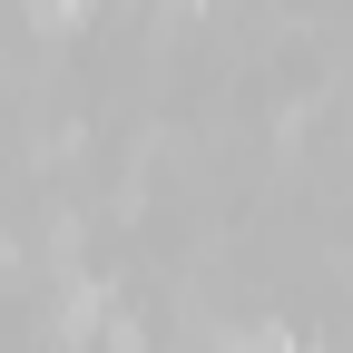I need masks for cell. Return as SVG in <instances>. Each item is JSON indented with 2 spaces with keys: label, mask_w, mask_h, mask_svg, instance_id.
Instances as JSON below:
<instances>
[{
  "label": "cell",
  "mask_w": 353,
  "mask_h": 353,
  "mask_svg": "<svg viewBox=\"0 0 353 353\" xmlns=\"http://www.w3.org/2000/svg\"><path fill=\"white\" fill-rule=\"evenodd\" d=\"M79 10H88V0H30V20H39V30H69Z\"/></svg>",
  "instance_id": "7a4b0ae2"
},
{
  "label": "cell",
  "mask_w": 353,
  "mask_h": 353,
  "mask_svg": "<svg viewBox=\"0 0 353 353\" xmlns=\"http://www.w3.org/2000/svg\"><path fill=\"white\" fill-rule=\"evenodd\" d=\"M216 353H314V343H294L285 324H236V334H216Z\"/></svg>",
  "instance_id": "6da1fadb"
}]
</instances>
